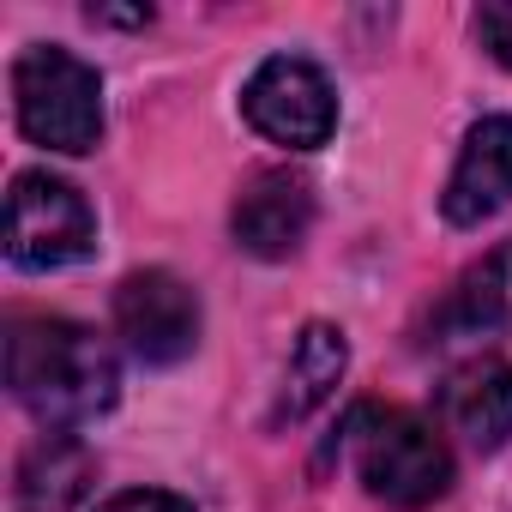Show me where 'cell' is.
Here are the masks:
<instances>
[{
    "label": "cell",
    "mask_w": 512,
    "mask_h": 512,
    "mask_svg": "<svg viewBox=\"0 0 512 512\" xmlns=\"http://www.w3.org/2000/svg\"><path fill=\"white\" fill-rule=\"evenodd\" d=\"M115 332L139 362L169 368V362L193 356V344H199V296L163 266L133 272L115 290Z\"/></svg>",
    "instance_id": "8992f818"
},
{
    "label": "cell",
    "mask_w": 512,
    "mask_h": 512,
    "mask_svg": "<svg viewBox=\"0 0 512 512\" xmlns=\"http://www.w3.org/2000/svg\"><path fill=\"white\" fill-rule=\"evenodd\" d=\"M97 512H193V500H181L169 488H127V494H109Z\"/></svg>",
    "instance_id": "5bb4252c"
},
{
    "label": "cell",
    "mask_w": 512,
    "mask_h": 512,
    "mask_svg": "<svg viewBox=\"0 0 512 512\" xmlns=\"http://www.w3.org/2000/svg\"><path fill=\"white\" fill-rule=\"evenodd\" d=\"M344 368H350V344H344V332L326 326V320L302 326V338H296V350H290V368H284L278 422H302V416H314V410L338 392Z\"/></svg>",
    "instance_id": "8fae6325"
},
{
    "label": "cell",
    "mask_w": 512,
    "mask_h": 512,
    "mask_svg": "<svg viewBox=\"0 0 512 512\" xmlns=\"http://www.w3.org/2000/svg\"><path fill=\"white\" fill-rule=\"evenodd\" d=\"M344 446H350V464H356L362 488L380 506H392V512H422V506H434L452 488L446 440L410 410L362 404L350 416V428H344Z\"/></svg>",
    "instance_id": "7a4b0ae2"
},
{
    "label": "cell",
    "mask_w": 512,
    "mask_h": 512,
    "mask_svg": "<svg viewBox=\"0 0 512 512\" xmlns=\"http://www.w3.org/2000/svg\"><path fill=\"white\" fill-rule=\"evenodd\" d=\"M506 199H512V115H488L464 133V151L452 163L440 211H446V223L470 229V223L494 217Z\"/></svg>",
    "instance_id": "ba28073f"
},
{
    "label": "cell",
    "mask_w": 512,
    "mask_h": 512,
    "mask_svg": "<svg viewBox=\"0 0 512 512\" xmlns=\"http://www.w3.org/2000/svg\"><path fill=\"white\" fill-rule=\"evenodd\" d=\"M446 428L464 434L476 452H494L512 440V362L476 356L446 380Z\"/></svg>",
    "instance_id": "9c48e42d"
},
{
    "label": "cell",
    "mask_w": 512,
    "mask_h": 512,
    "mask_svg": "<svg viewBox=\"0 0 512 512\" xmlns=\"http://www.w3.org/2000/svg\"><path fill=\"white\" fill-rule=\"evenodd\" d=\"M476 37H482V49L512 73V0H494V7L476 13Z\"/></svg>",
    "instance_id": "4fadbf2b"
},
{
    "label": "cell",
    "mask_w": 512,
    "mask_h": 512,
    "mask_svg": "<svg viewBox=\"0 0 512 512\" xmlns=\"http://www.w3.org/2000/svg\"><path fill=\"white\" fill-rule=\"evenodd\" d=\"M506 320V253L476 260L440 302V338H488Z\"/></svg>",
    "instance_id": "7c38bea8"
},
{
    "label": "cell",
    "mask_w": 512,
    "mask_h": 512,
    "mask_svg": "<svg viewBox=\"0 0 512 512\" xmlns=\"http://www.w3.org/2000/svg\"><path fill=\"white\" fill-rule=\"evenodd\" d=\"M13 109L31 145L85 157L103 139V79L61 43H37L13 67Z\"/></svg>",
    "instance_id": "3957f363"
},
{
    "label": "cell",
    "mask_w": 512,
    "mask_h": 512,
    "mask_svg": "<svg viewBox=\"0 0 512 512\" xmlns=\"http://www.w3.org/2000/svg\"><path fill=\"white\" fill-rule=\"evenodd\" d=\"M97 247V211L85 193L49 169L13 175L7 193V260L19 272H61Z\"/></svg>",
    "instance_id": "277c9868"
},
{
    "label": "cell",
    "mask_w": 512,
    "mask_h": 512,
    "mask_svg": "<svg viewBox=\"0 0 512 512\" xmlns=\"http://www.w3.org/2000/svg\"><path fill=\"white\" fill-rule=\"evenodd\" d=\"M7 386L43 428H79L115 404L121 368L91 326L31 314L7 332Z\"/></svg>",
    "instance_id": "6da1fadb"
},
{
    "label": "cell",
    "mask_w": 512,
    "mask_h": 512,
    "mask_svg": "<svg viewBox=\"0 0 512 512\" xmlns=\"http://www.w3.org/2000/svg\"><path fill=\"white\" fill-rule=\"evenodd\" d=\"M91 452L67 434V428H49L25 458H19V482H13V500L19 512H73L91 488Z\"/></svg>",
    "instance_id": "30bf717a"
},
{
    "label": "cell",
    "mask_w": 512,
    "mask_h": 512,
    "mask_svg": "<svg viewBox=\"0 0 512 512\" xmlns=\"http://www.w3.org/2000/svg\"><path fill=\"white\" fill-rule=\"evenodd\" d=\"M229 229H235V247L253 253V260H290L314 229V187L290 169L247 175V187L235 193Z\"/></svg>",
    "instance_id": "52a82bcc"
},
{
    "label": "cell",
    "mask_w": 512,
    "mask_h": 512,
    "mask_svg": "<svg viewBox=\"0 0 512 512\" xmlns=\"http://www.w3.org/2000/svg\"><path fill=\"white\" fill-rule=\"evenodd\" d=\"M241 115L260 139H272L284 151H320L338 133V91L314 61L272 55L241 85Z\"/></svg>",
    "instance_id": "5b68a950"
}]
</instances>
